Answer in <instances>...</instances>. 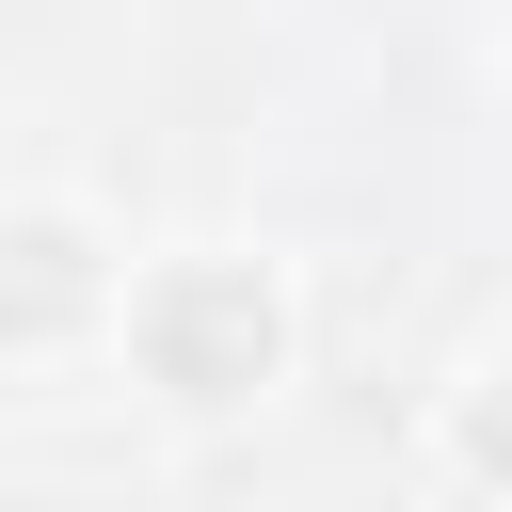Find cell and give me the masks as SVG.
<instances>
[{
    "instance_id": "obj_1",
    "label": "cell",
    "mask_w": 512,
    "mask_h": 512,
    "mask_svg": "<svg viewBox=\"0 0 512 512\" xmlns=\"http://www.w3.org/2000/svg\"><path fill=\"white\" fill-rule=\"evenodd\" d=\"M128 352H144L160 400H256L272 352H288V304H272V272H240V256H176V272L128 288Z\"/></svg>"
},
{
    "instance_id": "obj_2",
    "label": "cell",
    "mask_w": 512,
    "mask_h": 512,
    "mask_svg": "<svg viewBox=\"0 0 512 512\" xmlns=\"http://www.w3.org/2000/svg\"><path fill=\"white\" fill-rule=\"evenodd\" d=\"M96 320H112V256L64 208L0 224V336H96Z\"/></svg>"
},
{
    "instance_id": "obj_3",
    "label": "cell",
    "mask_w": 512,
    "mask_h": 512,
    "mask_svg": "<svg viewBox=\"0 0 512 512\" xmlns=\"http://www.w3.org/2000/svg\"><path fill=\"white\" fill-rule=\"evenodd\" d=\"M448 448H464V480H496V496H512V384H480V400L448 416Z\"/></svg>"
}]
</instances>
